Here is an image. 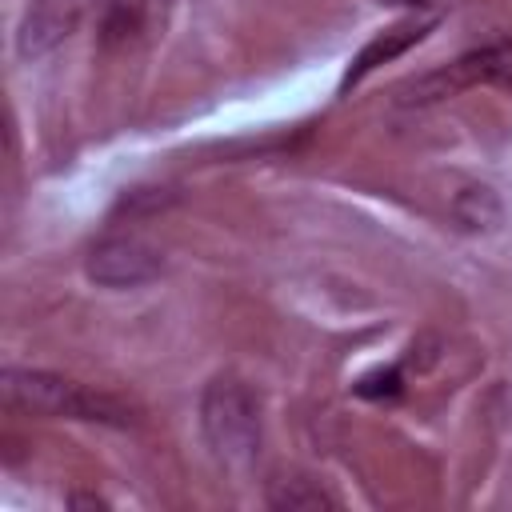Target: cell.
Here are the masks:
<instances>
[{
  "label": "cell",
  "mask_w": 512,
  "mask_h": 512,
  "mask_svg": "<svg viewBox=\"0 0 512 512\" xmlns=\"http://www.w3.org/2000/svg\"><path fill=\"white\" fill-rule=\"evenodd\" d=\"M0 396L8 408L36 412V416H72V420H100V424H132V408L108 392L84 388L56 372H28V368H4Z\"/></svg>",
  "instance_id": "obj_1"
},
{
  "label": "cell",
  "mask_w": 512,
  "mask_h": 512,
  "mask_svg": "<svg viewBox=\"0 0 512 512\" xmlns=\"http://www.w3.org/2000/svg\"><path fill=\"white\" fill-rule=\"evenodd\" d=\"M200 428L224 464H248L260 448V404L236 376H216L200 400Z\"/></svg>",
  "instance_id": "obj_2"
},
{
  "label": "cell",
  "mask_w": 512,
  "mask_h": 512,
  "mask_svg": "<svg viewBox=\"0 0 512 512\" xmlns=\"http://www.w3.org/2000/svg\"><path fill=\"white\" fill-rule=\"evenodd\" d=\"M472 84H512V40H500V44H488V48H476L468 56H460L456 64L416 80L404 96L408 104H424V100H440V96H452L460 88H472Z\"/></svg>",
  "instance_id": "obj_3"
},
{
  "label": "cell",
  "mask_w": 512,
  "mask_h": 512,
  "mask_svg": "<svg viewBox=\"0 0 512 512\" xmlns=\"http://www.w3.org/2000/svg\"><path fill=\"white\" fill-rule=\"evenodd\" d=\"M160 252L136 236H108L88 256V276L104 288H136L160 276Z\"/></svg>",
  "instance_id": "obj_4"
},
{
  "label": "cell",
  "mask_w": 512,
  "mask_h": 512,
  "mask_svg": "<svg viewBox=\"0 0 512 512\" xmlns=\"http://www.w3.org/2000/svg\"><path fill=\"white\" fill-rule=\"evenodd\" d=\"M80 20L76 0H28L20 20V56H44L68 40Z\"/></svg>",
  "instance_id": "obj_5"
},
{
  "label": "cell",
  "mask_w": 512,
  "mask_h": 512,
  "mask_svg": "<svg viewBox=\"0 0 512 512\" xmlns=\"http://www.w3.org/2000/svg\"><path fill=\"white\" fill-rule=\"evenodd\" d=\"M264 500H268V508H288V512L336 508V496H332L320 480H312V476H304V472H280V476H272Z\"/></svg>",
  "instance_id": "obj_6"
},
{
  "label": "cell",
  "mask_w": 512,
  "mask_h": 512,
  "mask_svg": "<svg viewBox=\"0 0 512 512\" xmlns=\"http://www.w3.org/2000/svg\"><path fill=\"white\" fill-rule=\"evenodd\" d=\"M428 28H432V20H408V24H396V28H388L384 36H376L356 60H352V68H348V76H344V84H352V80H360L364 72H372L376 64H384V60H392L396 52H404L408 44H416V40H424L428 36Z\"/></svg>",
  "instance_id": "obj_7"
},
{
  "label": "cell",
  "mask_w": 512,
  "mask_h": 512,
  "mask_svg": "<svg viewBox=\"0 0 512 512\" xmlns=\"http://www.w3.org/2000/svg\"><path fill=\"white\" fill-rule=\"evenodd\" d=\"M452 212H456V220L468 232H480V228H496L500 224V200L492 196V188H464L452 200Z\"/></svg>",
  "instance_id": "obj_8"
},
{
  "label": "cell",
  "mask_w": 512,
  "mask_h": 512,
  "mask_svg": "<svg viewBox=\"0 0 512 512\" xmlns=\"http://www.w3.org/2000/svg\"><path fill=\"white\" fill-rule=\"evenodd\" d=\"M408 4H424V0H408Z\"/></svg>",
  "instance_id": "obj_9"
}]
</instances>
